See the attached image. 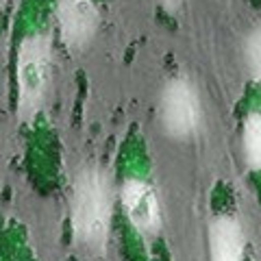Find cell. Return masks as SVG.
<instances>
[{"mask_svg": "<svg viewBox=\"0 0 261 261\" xmlns=\"http://www.w3.org/2000/svg\"><path fill=\"white\" fill-rule=\"evenodd\" d=\"M113 220V185L107 170L83 168L74 178L70 198V224L74 240L87 250H105Z\"/></svg>", "mask_w": 261, "mask_h": 261, "instance_id": "1", "label": "cell"}, {"mask_svg": "<svg viewBox=\"0 0 261 261\" xmlns=\"http://www.w3.org/2000/svg\"><path fill=\"white\" fill-rule=\"evenodd\" d=\"M53 76V42L44 33L24 37L15 59L18 113L29 120L42 109Z\"/></svg>", "mask_w": 261, "mask_h": 261, "instance_id": "2", "label": "cell"}, {"mask_svg": "<svg viewBox=\"0 0 261 261\" xmlns=\"http://www.w3.org/2000/svg\"><path fill=\"white\" fill-rule=\"evenodd\" d=\"M159 116L163 130L172 140H187L196 135L202 122V107L196 87L187 79H172L163 87Z\"/></svg>", "mask_w": 261, "mask_h": 261, "instance_id": "3", "label": "cell"}, {"mask_svg": "<svg viewBox=\"0 0 261 261\" xmlns=\"http://www.w3.org/2000/svg\"><path fill=\"white\" fill-rule=\"evenodd\" d=\"M57 24L70 50H83L94 42L100 13L94 0H57Z\"/></svg>", "mask_w": 261, "mask_h": 261, "instance_id": "4", "label": "cell"}, {"mask_svg": "<svg viewBox=\"0 0 261 261\" xmlns=\"http://www.w3.org/2000/svg\"><path fill=\"white\" fill-rule=\"evenodd\" d=\"M122 209L133 228L144 238H152L161 228V207L152 185L144 178H126L120 190Z\"/></svg>", "mask_w": 261, "mask_h": 261, "instance_id": "5", "label": "cell"}, {"mask_svg": "<svg viewBox=\"0 0 261 261\" xmlns=\"http://www.w3.org/2000/svg\"><path fill=\"white\" fill-rule=\"evenodd\" d=\"M211 261H244V233L231 216H218L209 224Z\"/></svg>", "mask_w": 261, "mask_h": 261, "instance_id": "6", "label": "cell"}, {"mask_svg": "<svg viewBox=\"0 0 261 261\" xmlns=\"http://www.w3.org/2000/svg\"><path fill=\"white\" fill-rule=\"evenodd\" d=\"M242 146L248 168L261 170V113H248L246 122H244Z\"/></svg>", "mask_w": 261, "mask_h": 261, "instance_id": "7", "label": "cell"}, {"mask_svg": "<svg viewBox=\"0 0 261 261\" xmlns=\"http://www.w3.org/2000/svg\"><path fill=\"white\" fill-rule=\"evenodd\" d=\"M246 59H248V68L252 72V76L261 83V27L250 33L246 42Z\"/></svg>", "mask_w": 261, "mask_h": 261, "instance_id": "8", "label": "cell"}, {"mask_svg": "<svg viewBox=\"0 0 261 261\" xmlns=\"http://www.w3.org/2000/svg\"><path fill=\"white\" fill-rule=\"evenodd\" d=\"M157 3L163 7V9H166V11H170V13H174L176 9H178V7H181V3H183V0H157Z\"/></svg>", "mask_w": 261, "mask_h": 261, "instance_id": "9", "label": "cell"}, {"mask_svg": "<svg viewBox=\"0 0 261 261\" xmlns=\"http://www.w3.org/2000/svg\"><path fill=\"white\" fill-rule=\"evenodd\" d=\"M0 3H3V0H0Z\"/></svg>", "mask_w": 261, "mask_h": 261, "instance_id": "10", "label": "cell"}]
</instances>
